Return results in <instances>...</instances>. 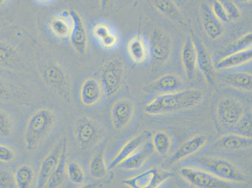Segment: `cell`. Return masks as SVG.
I'll use <instances>...</instances> for the list:
<instances>
[{"instance_id": "cell-1", "label": "cell", "mask_w": 252, "mask_h": 188, "mask_svg": "<svg viewBox=\"0 0 252 188\" xmlns=\"http://www.w3.org/2000/svg\"><path fill=\"white\" fill-rule=\"evenodd\" d=\"M205 93L199 89H182L159 94L144 109L150 116H162L195 108L203 102Z\"/></svg>"}, {"instance_id": "cell-2", "label": "cell", "mask_w": 252, "mask_h": 188, "mask_svg": "<svg viewBox=\"0 0 252 188\" xmlns=\"http://www.w3.org/2000/svg\"><path fill=\"white\" fill-rule=\"evenodd\" d=\"M57 121L56 112L52 109L43 107L34 112L25 125V148L29 151L37 150L51 134Z\"/></svg>"}, {"instance_id": "cell-3", "label": "cell", "mask_w": 252, "mask_h": 188, "mask_svg": "<svg viewBox=\"0 0 252 188\" xmlns=\"http://www.w3.org/2000/svg\"><path fill=\"white\" fill-rule=\"evenodd\" d=\"M194 167L209 172L226 182L243 183L248 180L241 169L226 158L211 155H201L193 159Z\"/></svg>"}, {"instance_id": "cell-4", "label": "cell", "mask_w": 252, "mask_h": 188, "mask_svg": "<svg viewBox=\"0 0 252 188\" xmlns=\"http://www.w3.org/2000/svg\"><path fill=\"white\" fill-rule=\"evenodd\" d=\"M73 130L77 146L84 153L94 150L101 143L105 135L101 123L88 115L78 117Z\"/></svg>"}, {"instance_id": "cell-5", "label": "cell", "mask_w": 252, "mask_h": 188, "mask_svg": "<svg viewBox=\"0 0 252 188\" xmlns=\"http://www.w3.org/2000/svg\"><path fill=\"white\" fill-rule=\"evenodd\" d=\"M41 77L50 90L57 94L64 101L72 100V88L68 73L58 63H49L43 68Z\"/></svg>"}, {"instance_id": "cell-6", "label": "cell", "mask_w": 252, "mask_h": 188, "mask_svg": "<svg viewBox=\"0 0 252 188\" xmlns=\"http://www.w3.org/2000/svg\"><path fill=\"white\" fill-rule=\"evenodd\" d=\"M126 70L125 62L121 57H112L103 64L100 68L99 81L107 97H112L120 90Z\"/></svg>"}, {"instance_id": "cell-7", "label": "cell", "mask_w": 252, "mask_h": 188, "mask_svg": "<svg viewBox=\"0 0 252 188\" xmlns=\"http://www.w3.org/2000/svg\"><path fill=\"white\" fill-rule=\"evenodd\" d=\"M148 49L153 63L158 65L166 63L173 50L171 36L163 29L154 27L149 36Z\"/></svg>"}, {"instance_id": "cell-8", "label": "cell", "mask_w": 252, "mask_h": 188, "mask_svg": "<svg viewBox=\"0 0 252 188\" xmlns=\"http://www.w3.org/2000/svg\"><path fill=\"white\" fill-rule=\"evenodd\" d=\"M178 172L183 180L194 188H225L230 187L231 184L209 172L192 166L180 167Z\"/></svg>"}, {"instance_id": "cell-9", "label": "cell", "mask_w": 252, "mask_h": 188, "mask_svg": "<svg viewBox=\"0 0 252 188\" xmlns=\"http://www.w3.org/2000/svg\"><path fill=\"white\" fill-rule=\"evenodd\" d=\"M216 112L220 125L224 128H234L245 114L242 103L231 97H222L218 102Z\"/></svg>"}, {"instance_id": "cell-10", "label": "cell", "mask_w": 252, "mask_h": 188, "mask_svg": "<svg viewBox=\"0 0 252 188\" xmlns=\"http://www.w3.org/2000/svg\"><path fill=\"white\" fill-rule=\"evenodd\" d=\"M136 107L129 98H121L114 102L110 109L112 127L117 131L125 129L133 119Z\"/></svg>"}, {"instance_id": "cell-11", "label": "cell", "mask_w": 252, "mask_h": 188, "mask_svg": "<svg viewBox=\"0 0 252 188\" xmlns=\"http://www.w3.org/2000/svg\"><path fill=\"white\" fill-rule=\"evenodd\" d=\"M169 172L158 168H151L133 177L123 181L124 185L131 188H156L171 178Z\"/></svg>"}, {"instance_id": "cell-12", "label": "cell", "mask_w": 252, "mask_h": 188, "mask_svg": "<svg viewBox=\"0 0 252 188\" xmlns=\"http://www.w3.org/2000/svg\"><path fill=\"white\" fill-rule=\"evenodd\" d=\"M67 137L65 136L60 138L58 141L55 143L50 152L43 158L38 172L37 184H36L38 188H45L50 176L56 170L61 160L64 143Z\"/></svg>"}, {"instance_id": "cell-13", "label": "cell", "mask_w": 252, "mask_h": 188, "mask_svg": "<svg viewBox=\"0 0 252 188\" xmlns=\"http://www.w3.org/2000/svg\"><path fill=\"white\" fill-rule=\"evenodd\" d=\"M72 29L69 36L70 42L78 54L84 56L88 47V35L86 25L79 11L74 9L69 10Z\"/></svg>"}, {"instance_id": "cell-14", "label": "cell", "mask_w": 252, "mask_h": 188, "mask_svg": "<svg viewBox=\"0 0 252 188\" xmlns=\"http://www.w3.org/2000/svg\"><path fill=\"white\" fill-rule=\"evenodd\" d=\"M24 65V60L17 47L8 41L0 40V70L22 72Z\"/></svg>"}, {"instance_id": "cell-15", "label": "cell", "mask_w": 252, "mask_h": 188, "mask_svg": "<svg viewBox=\"0 0 252 188\" xmlns=\"http://www.w3.org/2000/svg\"><path fill=\"white\" fill-rule=\"evenodd\" d=\"M183 84L178 75L168 73L144 87L143 91L147 94H166L182 90Z\"/></svg>"}, {"instance_id": "cell-16", "label": "cell", "mask_w": 252, "mask_h": 188, "mask_svg": "<svg viewBox=\"0 0 252 188\" xmlns=\"http://www.w3.org/2000/svg\"><path fill=\"white\" fill-rule=\"evenodd\" d=\"M104 95L99 80L89 77L82 82L79 90L80 100L85 107H93L99 104Z\"/></svg>"}, {"instance_id": "cell-17", "label": "cell", "mask_w": 252, "mask_h": 188, "mask_svg": "<svg viewBox=\"0 0 252 188\" xmlns=\"http://www.w3.org/2000/svg\"><path fill=\"white\" fill-rule=\"evenodd\" d=\"M208 138L206 135L198 134L183 143L172 155L168 160L169 165L178 163L182 160L195 155L207 145Z\"/></svg>"}, {"instance_id": "cell-18", "label": "cell", "mask_w": 252, "mask_h": 188, "mask_svg": "<svg viewBox=\"0 0 252 188\" xmlns=\"http://www.w3.org/2000/svg\"><path fill=\"white\" fill-rule=\"evenodd\" d=\"M151 135L150 132L147 131V130L146 131L144 130V131L139 133V134L130 139L129 141L126 142L122 148H121V150L119 151V152L116 154L113 159H112L111 163L107 166L109 171L113 170L114 169L118 167L119 165L126 158L130 157L132 154L139 150L144 144L147 143Z\"/></svg>"}, {"instance_id": "cell-19", "label": "cell", "mask_w": 252, "mask_h": 188, "mask_svg": "<svg viewBox=\"0 0 252 188\" xmlns=\"http://www.w3.org/2000/svg\"><path fill=\"white\" fill-rule=\"evenodd\" d=\"M181 61L187 79L193 80L197 69V50L194 40L188 36L183 42L181 50Z\"/></svg>"}, {"instance_id": "cell-20", "label": "cell", "mask_w": 252, "mask_h": 188, "mask_svg": "<svg viewBox=\"0 0 252 188\" xmlns=\"http://www.w3.org/2000/svg\"><path fill=\"white\" fill-rule=\"evenodd\" d=\"M252 137L245 136L238 133L223 135L217 140L216 146L225 152H238L251 148Z\"/></svg>"}, {"instance_id": "cell-21", "label": "cell", "mask_w": 252, "mask_h": 188, "mask_svg": "<svg viewBox=\"0 0 252 188\" xmlns=\"http://www.w3.org/2000/svg\"><path fill=\"white\" fill-rule=\"evenodd\" d=\"M201 22L204 31L211 40H219L223 35V24L215 17L210 7L207 4L201 6Z\"/></svg>"}, {"instance_id": "cell-22", "label": "cell", "mask_w": 252, "mask_h": 188, "mask_svg": "<svg viewBox=\"0 0 252 188\" xmlns=\"http://www.w3.org/2000/svg\"><path fill=\"white\" fill-rule=\"evenodd\" d=\"M252 58V47L230 53L222 57L215 64L216 70H225L238 67L251 63Z\"/></svg>"}, {"instance_id": "cell-23", "label": "cell", "mask_w": 252, "mask_h": 188, "mask_svg": "<svg viewBox=\"0 0 252 188\" xmlns=\"http://www.w3.org/2000/svg\"><path fill=\"white\" fill-rule=\"evenodd\" d=\"M195 42L197 50V68L200 69L204 79L208 85H213L216 80V70L209 53L203 44Z\"/></svg>"}, {"instance_id": "cell-24", "label": "cell", "mask_w": 252, "mask_h": 188, "mask_svg": "<svg viewBox=\"0 0 252 188\" xmlns=\"http://www.w3.org/2000/svg\"><path fill=\"white\" fill-rule=\"evenodd\" d=\"M158 12L172 22L182 27H187V19L173 0H150Z\"/></svg>"}, {"instance_id": "cell-25", "label": "cell", "mask_w": 252, "mask_h": 188, "mask_svg": "<svg viewBox=\"0 0 252 188\" xmlns=\"http://www.w3.org/2000/svg\"><path fill=\"white\" fill-rule=\"evenodd\" d=\"M153 151H154V149H153L152 144L148 141L136 152L123 160L118 167L124 171L138 170L146 163L149 158L152 155Z\"/></svg>"}, {"instance_id": "cell-26", "label": "cell", "mask_w": 252, "mask_h": 188, "mask_svg": "<svg viewBox=\"0 0 252 188\" xmlns=\"http://www.w3.org/2000/svg\"><path fill=\"white\" fill-rule=\"evenodd\" d=\"M28 94L22 87L0 79V103H24Z\"/></svg>"}, {"instance_id": "cell-27", "label": "cell", "mask_w": 252, "mask_h": 188, "mask_svg": "<svg viewBox=\"0 0 252 188\" xmlns=\"http://www.w3.org/2000/svg\"><path fill=\"white\" fill-rule=\"evenodd\" d=\"M49 26L52 33L56 37L61 39L69 37L72 29L69 10H63L61 14L53 18Z\"/></svg>"}, {"instance_id": "cell-28", "label": "cell", "mask_w": 252, "mask_h": 188, "mask_svg": "<svg viewBox=\"0 0 252 188\" xmlns=\"http://www.w3.org/2000/svg\"><path fill=\"white\" fill-rule=\"evenodd\" d=\"M224 83L237 90L244 92H252V73L249 72H231L224 75Z\"/></svg>"}, {"instance_id": "cell-29", "label": "cell", "mask_w": 252, "mask_h": 188, "mask_svg": "<svg viewBox=\"0 0 252 188\" xmlns=\"http://www.w3.org/2000/svg\"><path fill=\"white\" fill-rule=\"evenodd\" d=\"M127 50L130 59L134 63H143L148 58V45H146L141 36H134L130 39L127 43Z\"/></svg>"}, {"instance_id": "cell-30", "label": "cell", "mask_w": 252, "mask_h": 188, "mask_svg": "<svg viewBox=\"0 0 252 188\" xmlns=\"http://www.w3.org/2000/svg\"><path fill=\"white\" fill-rule=\"evenodd\" d=\"M89 173L95 180H101L106 177L109 170L105 162L104 149L92 156L89 163Z\"/></svg>"}, {"instance_id": "cell-31", "label": "cell", "mask_w": 252, "mask_h": 188, "mask_svg": "<svg viewBox=\"0 0 252 188\" xmlns=\"http://www.w3.org/2000/svg\"><path fill=\"white\" fill-rule=\"evenodd\" d=\"M67 139L65 140L64 143L63 153H62L61 160H60L58 166L54 173L50 176L49 181L45 188H57L61 187L65 181L66 173L65 167L67 163Z\"/></svg>"}, {"instance_id": "cell-32", "label": "cell", "mask_w": 252, "mask_h": 188, "mask_svg": "<svg viewBox=\"0 0 252 188\" xmlns=\"http://www.w3.org/2000/svg\"><path fill=\"white\" fill-rule=\"evenodd\" d=\"M14 178L16 187L31 188L35 179V172L31 165L23 164L15 169Z\"/></svg>"}, {"instance_id": "cell-33", "label": "cell", "mask_w": 252, "mask_h": 188, "mask_svg": "<svg viewBox=\"0 0 252 188\" xmlns=\"http://www.w3.org/2000/svg\"><path fill=\"white\" fill-rule=\"evenodd\" d=\"M66 176L72 184L83 186L86 182V174L83 167L76 160L67 162L65 167Z\"/></svg>"}, {"instance_id": "cell-34", "label": "cell", "mask_w": 252, "mask_h": 188, "mask_svg": "<svg viewBox=\"0 0 252 188\" xmlns=\"http://www.w3.org/2000/svg\"><path fill=\"white\" fill-rule=\"evenodd\" d=\"M153 149L160 156L166 155L171 150L172 141L170 136L164 130H158L152 136L151 141Z\"/></svg>"}, {"instance_id": "cell-35", "label": "cell", "mask_w": 252, "mask_h": 188, "mask_svg": "<svg viewBox=\"0 0 252 188\" xmlns=\"http://www.w3.org/2000/svg\"><path fill=\"white\" fill-rule=\"evenodd\" d=\"M15 130L14 119L8 112L0 109V139H10Z\"/></svg>"}, {"instance_id": "cell-36", "label": "cell", "mask_w": 252, "mask_h": 188, "mask_svg": "<svg viewBox=\"0 0 252 188\" xmlns=\"http://www.w3.org/2000/svg\"><path fill=\"white\" fill-rule=\"evenodd\" d=\"M236 133L245 136L252 137V115L245 114L233 128Z\"/></svg>"}, {"instance_id": "cell-37", "label": "cell", "mask_w": 252, "mask_h": 188, "mask_svg": "<svg viewBox=\"0 0 252 188\" xmlns=\"http://www.w3.org/2000/svg\"><path fill=\"white\" fill-rule=\"evenodd\" d=\"M227 13L229 22H235L241 17V10L231 0H221Z\"/></svg>"}, {"instance_id": "cell-38", "label": "cell", "mask_w": 252, "mask_h": 188, "mask_svg": "<svg viewBox=\"0 0 252 188\" xmlns=\"http://www.w3.org/2000/svg\"><path fill=\"white\" fill-rule=\"evenodd\" d=\"M210 8L213 14L222 24L229 22L227 13L221 0H212Z\"/></svg>"}, {"instance_id": "cell-39", "label": "cell", "mask_w": 252, "mask_h": 188, "mask_svg": "<svg viewBox=\"0 0 252 188\" xmlns=\"http://www.w3.org/2000/svg\"><path fill=\"white\" fill-rule=\"evenodd\" d=\"M252 31L244 34L238 38L235 42L230 45V53L238 51V50L247 49L252 47Z\"/></svg>"}, {"instance_id": "cell-40", "label": "cell", "mask_w": 252, "mask_h": 188, "mask_svg": "<svg viewBox=\"0 0 252 188\" xmlns=\"http://www.w3.org/2000/svg\"><path fill=\"white\" fill-rule=\"evenodd\" d=\"M14 174L8 169H0V188H15Z\"/></svg>"}, {"instance_id": "cell-41", "label": "cell", "mask_w": 252, "mask_h": 188, "mask_svg": "<svg viewBox=\"0 0 252 188\" xmlns=\"http://www.w3.org/2000/svg\"><path fill=\"white\" fill-rule=\"evenodd\" d=\"M17 155L10 146L0 144V162L10 164L15 161Z\"/></svg>"}, {"instance_id": "cell-42", "label": "cell", "mask_w": 252, "mask_h": 188, "mask_svg": "<svg viewBox=\"0 0 252 188\" xmlns=\"http://www.w3.org/2000/svg\"><path fill=\"white\" fill-rule=\"evenodd\" d=\"M111 33V31L108 25L100 23L95 25L93 29V36L99 42Z\"/></svg>"}, {"instance_id": "cell-43", "label": "cell", "mask_w": 252, "mask_h": 188, "mask_svg": "<svg viewBox=\"0 0 252 188\" xmlns=\"http://www.w3.org/2000/svg\"><path fill=\"white\" fill-rule=\"evenodd\" d=\"M119 39L118 36L113 33L109 34L104 39L100 41V44L105 49L110 50L113 49L118 44Z\"/></svg>"}, {"instance_id": "cell-44", "label": "cell", "mask_w": 252, "mask_h": 188, "mask_svg": "<svg viewBox=\"0 0 252 188\" xmlns=\"http://www.w3.org/2000/svg\"><path fill=\"white\" fill-rule=\"evenodd\" d=\"M111 0H99V4L100 8L102 10H105L107 6H109Z\"/></svg>"}, {"instance_id": "cell-45", "label": "cell", "mask_w": 252, "mask_h": 188, "mask_svg": "<svg viewBox=\"0 0 252 188\" xmlns=\"http://www.w3.org/2000/svg\"><path fill=\"white\" fill-rule=\"evenodd\" d=\"M10 25V23L8 22L0 21V31L4 28V27H7Z\"/></svg>"}, {"instance_id": "cell-46", "label": "cell", "mask_w": 252, "mask_h": 188, "mask_svg": "<svg viewBox=\"0 0 252 188\" xmlns=\"http://www.w3.org/2000/svg\"><path fill=\"white\" fill-rule=\"evenodd\" d=\"M36 1L40 2V3H48V2H49L50 1H51V0H36Z\"/></svg>"}, {"instance_id": "cell-47", "label": "cell", "mask_w": 252, "mask_h": 188, "mask_svg": "<svg viewBox=\"0 0 252 188\" xmlns=\"http://www.w3.org/2000/svg\"><path fill=\"white\" fill-rule=\"evenodd\" d=\"M7 1L8 0H0V6H3Z\"/></svg>"}, {"instance_id": "cell-48", "label": "cell", "mask_w": 252, "mask_h": 188, "mask_svg": "<svg viewBox=\"0 0 252 188\" xmlns=\"http://www.w3.org/2000/svg\"><path fill=\"white\" fill-rule=\"evenodd\" d=\"M240 1L242 3H251L252 0H240Z\"/></svg>"}, {"instance_id": "cell-49", "label": "cell", "mask_w": 252, "mask_h": 188, "mask_svg": "<svg viewBox=\"0 0 252 188\" xmlns=\"http://www.w3.org/2000/svg\"><path fill=\"white\" fill-rule=\"evenodd\" d=\"M139 1H141V0H139Z\"/></svg>"}]
</instances>
